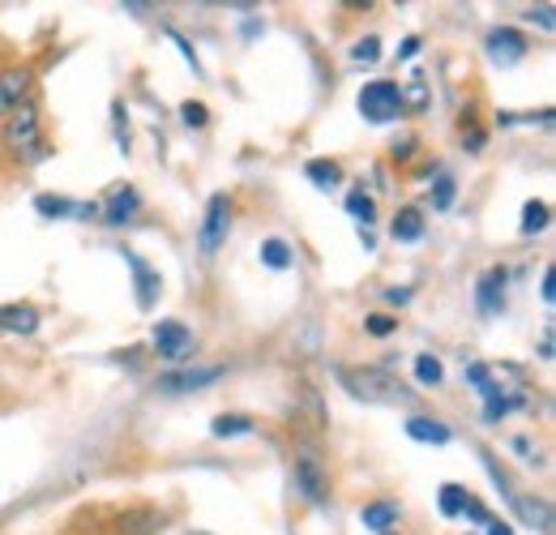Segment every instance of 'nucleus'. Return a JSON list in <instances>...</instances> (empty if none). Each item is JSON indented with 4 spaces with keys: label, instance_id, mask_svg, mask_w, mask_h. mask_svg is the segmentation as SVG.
I'll use <instances>...</instances> for the list:
<instances>
[{
    "label": "nucleus",
    "instance_id": "f257e3e1",
    "mask_svg": "<svg viewBox=\"0 0 556 535\" xmlns=\"http://www.w3.org/2000/svg\"><path fill=\"white\" fill-rule=\"evenodd\" d=\"M4 146H9L13 159H26V163L48 154L43 134H39V112H35L30 103H22V108L9 116V125H4Z\"/></svg>",
    "mask_w": 556,
    "mask_h": 535
},
{
    "label": "nucleus",
    "instance_id": "f03ea898",
    "mask_svg": "<svg viewBox=\"0 0 556 535\" xmlns=\"http://www.w3.org/2000/svg\"><path fill=\"white\" fill-rule=\"evenodd\" d=\"M355 108H359V116H364L368 125H390V121L403 116V90H399V82L377 77V82H368V86L359 90Z\"/></svg>",
    "mask_w": 556,
    "mask_h": 535
},
{
    "label": "nucleus",
    "instance_id": "7ed1b4c3",
    "mask_svg": "<svg viewBox=\"0 0 556 535\" xmlns=\"http://www.w3.org/2000/svg\"><path fill=\"white\" fill-rule=\"evenodd\" d=\"M351 386V395L355 399H368V402H412V390H403V382L399 377H390V373H381V369H364V373H348L343 377Z\"/></svg>",
    "mask_w": 556,
    "mask_h": 535
},
{
    "label": "nucleus",
    "instance_id": "20e7f679",
    "mask_svg": "<svg viewBox=\"0 0 556 535\" xmlns=\"http://www.w3.org/2000/svg\"><path fill=\"white\" fill-rule=\"evenodd\" d=\"M227 232H231V198H227V194H214V198L206 201V219H202V227H198V245H202L206 258H214V253L223 249Z\"/></svg>",
    "mask_w": 556,
    "mask_h": 535
},
{
    "label": "nucleus",
    "instance_id": "39448f33",
    "mask_svg": "<svg viewBox=\"0 0 556 535\" xmlns=\"http://www.w3.org/2000/svg\"><path fill=\"white\" fill-rule=\"evenodd\" d=\"M193 331L185 326V322H159L154 326V351H159V360H167V364H185L189 356H193Z\"/></svg>",
    "mask_w": 556,
    "mask_h": 535
},
{
    "label": "nucleus",
    "instance_id": "423d86ee",
    "mask_svg": "<svg viewBox=\"0 0 556 535\" xmlns=\"http://www.w3.org/2000/svg\"><path fill=\"white\" fill-rule=\"evenodd\" d=\"M295 488H300L313 506H321V501L330 497V475H326V468H321V459L308 455V450L295 459Z\"/></svg>",
    "mask_w": 556,
    "mask_h": 535
},
{
    "label": "nucleus",
    "instance_id": "0eeeda50",
    "mask_svg": "<svg viewBox=\"0 0 556 535\" xmlns=\"http://www.w3.org/2000/svg\"><path fill=\"white\" fill-rule=\"evenodd\" d=\"M488 61L501 69L518 65L522 57H527V39H522V30H514V26H496L492 35H488Z\"/></svg>",
    "mask_w": 556,
    "mask_h": 535
},
{
    "label": "nucleus",
    "instance_id": "6e6552de",
    "mask_svg": "<svg viewBox=\"0 0 556 535\" xmlns=\"http://www.w3.org/2000/svg\"><path fill=\"white\" fill-rule=\"evenodd\" d=\"M30 86H35V73L30 69H0V121L13 116L26 103Z\"/></svg>",
    "mask_w": 556,
    "mask_h": 535
},
{
    "label": "nucleus",
    "instance_id": "1a4fd4ad",
    "mask_svg": "<svg viewBox=\"0 0 556 535\" xmlns=\"http://www.w3.org/2000/svg\"><path fill=\"white\" fill-rule=\"evenodd\" d=\"M227 369L223 364H210V369H189V373H163L159 377V390L163 395H189V390H206L223 377Z\"/></svg>",
    "mask_w": 556,
    "mask_h": 535
},
{
    "label": "nucleus",
    "instance_id": "9d476101",
    "mask_svg": "<svg viewBox=\"0 0 556 535\" xmlns=\"http://www.w3.org/2000/svg\"><path fill=\"white\" fill-rule=\"evenodd\" d=\"M505 270H488L484 278L476 283V304H480V313H501V304H505Z\"/></svg>",
    "mask_w": 556,
    "mask_h": 535
},
{
    "label": "nucleus",
    "instance_id": "9b49d317",
    "mask_svg": "<svg viewBox=\"0 0 556 535\" xmlns=\"http://www.w3.org/2000/svg\"><path fill=\"white\" fill-rule=\"evenodd\" d=\"M138 206H141V198H138V189H116L112 198L99 206V214H103V223H112V227H121V223H129L134 214H138Z\"/></svg>",
    "mask_w": 556,
    "mask_h": 535
},
{
    "label": "nucleus",
    "instance_id": "f8f14e48",
    "mask_svg": "<svg viewBox=\"0 0 556 535\" xmlns=\"http://www.w3.org/2000/svg\"><path fill=\"white\" fill-rule=\"evenodd\" d=\"M0 331L4 335H35L39 331V309L35 304H4L0 309Z\"/></svg>",
    "mask_w": 556,
    "mask_h": 535
},
{
    "label": "nucleus",
    "instance_id": "ddd939ff",
    "mask_svg": "<svg viewBox=\"0 0 556 535\" xmlns=\"http://www.w3.org/2000/svg\"><path fill=\"white\" fill-rule=\"evenodd\" d=\"M403 519V510H399V501H368L364 510H359V523L368 527V532L377 535H390V527Z\"/></svg>",
    "mask_w": 556,
    "mask_h": 535
},
{
    "label": "nucleus",
    "instance_id": "4468645a",
    "mask_svg": "<svg viewBox=\"0 0 556 535\" xmlns=\"http://www.w3.org/2000/svg\"><path fill=\"white\" fill-rule=\"evenodd\" d=\"M407 437H412V441H428V446H445L454 433H450L441 420H432V415H412V420H407Z\"/></svg>",
    "mask_w": 556,
    "mask_h": 535
},
{
    "label": "nucleus",
    "instance_id": "2eb2a0df",
    "mask_svg": "<svg viewBox=\"0 0 556 535\" xmlns=\"http://www.w3.org/2000/svg\"><path fill=\"white\" fill-rule=\"evenodd\" d=\"M514 514H518L527 527H535V532H548V523H553L548 501H535V497H514Z\"/></svg>",
    "mask_w": 556,
    "mask_h": 535
},
{
    "label": "nucleus",
    "instance_id": "dca6fc26",
    "mask_svg": "<svg viewBox=\"0 0 556 535\" xmlns=\"http://www.w3.org/2000/svg\"><path fill=\"white\" fill-rule=\"evenodd\" d=\"M125 258H129V266L138 274V309H154V300H159V274L146 266L141 258H134V253H125Z\"/></svg>",
    "mask_w": 556,
    "mask_h": 535
},
{
    "label": "nucleus",
    "instance_id": "f3484780",
    "mask_svg": "<svg viewBox=\"0 0 556 535\" xmlns=\"http://www.w3.org/2000/svg\"><path fill=\"white\" fill-rule=\"evenodd\" d=\"M304 176H308L317 189H334V185L343 181V172H339L334 159H308V163H304Z\"/></svg>",
    "mask_w": 556,
    "mask_h": 535
},
{
    "label": "nucleus",
    "instance_id": "a211bd4d",
    "mask_svg": "<svg viewBox=\"0 0 556 535\" xmlns=\"http://www.w3.org/2000/svg\"><path fill=\"white\" fill-rule=\"evenodd\" d=\"M548 219H553L548 201H527L522 206V236H540L548 227Z\"/></svg>",
    "mask_w": 556,
    "mask_h": 535
},
{
    "label": "nucleus",
    "instance_id": "6ab92c4d",
    "mask_svg": "<svg viewBox=\"0 0 556 535\" xmlns=\"http://www.w3.org/2000/svg\"><path fill=\"white\" fill-rule=\"evenodd\" d=\"M210 433H214V437H244V433H253V420L240 415V411H231V415L210 420Z\"/></svg>",
    "mask_w": 556,
    "mask_h": 535
},
{
    "label": "nucleus",
    "instance_id": "aec40b11",
    "mask_svg": "<svg viewBox=\"0 0 556 535\" xmlns=\"http://www.w3.org/2000/svg\"><path fill=\"white\" fill-rule=\"evenodd\" d=\"M390 232H394V240H419V236H424V214L412 210V206H407V210H399V219H394V227H390Z\"/></svg>",
    "mask_w": 556,
    "mask_h": 535
},
{
    "label": "nucleus",
    "instance_id": "412c9836",
    "mask_svg": "<svg viewBox=\"0 0 556 535\" xmlns=\"http://www.w3.org/2000/svg\"><path fill=\"white\" fill-rule=\"evenodd\" d=\"M467 501H471V493H467L463 484H445L437 506H441V514H445V519H458V514L467 510Z\"/></svg>",
    "mask_w": 556,
    "mask_h": 535
},
{
    "label": "nucleus",
    "instance_id": "4be33fe9",
    "mask_svg": "<svg viewBox=\"0 0 556 535\" xmlns=\"http://www.w3.org/2000/svg\"><path fill=\"white\" fill-rule=\"evenodd\" d=\"M348 214L355 219V223H364V227L377 223V206H372V198H368L364 189H351L348 194Z\"/></svg>",
    "mask_w": 556,
    "mask_h": 535
},
{
    "label": "nucleus",
    "instance_id": "5701e85b",
    "mask_svg": "<svg viewBox=\"0 0 556 535\" xmlns=\"http://www.w3.org/2000/svg\"><path fill=\"white\" fill-rule=\"evenodd\" d=\"M262 262H266L270 270H287L291 266V245L278 240V236H270V240L262 245Z\"/></svg>",
    "mask_w": 556,
    "mask_h": 535
},
{
    "label": "nucleus",
    "instance_id": "b1692460",
    "mask_svg": "<svg viewBox=\"0 0 556 535\" xmlns=\"http://www.w3.org/2000/svg\"><path fill=\"white\" fill-rule=\"evenodd\" d=\"M416 377L419 386H441L445 382V369H441L437 356H416Z\"/></svg>",
    "mask_w": 556,
    "mask_h": 535
},
{
    "label": "nucleus",
    "instance_id": "393cba45",
    "mask_svg": "<svg viewBox=\"0 0 556 535\" xmlns=\"http://www.w3.org/2000/svg\"><path fill=\"white\" fill-rule=\"evenodd\" d=\"M351 61H355V65H377V61H381V39H377V35L359 39V43L351 48Z\"/></svg>",
    "mask_w": 556,
    "mask_h": 535
},
{
    "label": "nucleus",
    "instance_id": "a878e982",
    "mask_svg": "<svg viewBox=\"0 0 556 535\" xmlns=\"http://www.w3.org/2000/svg\"><path fill=\"white\" fill-rule=\"evenodd\" d=\"M154 527H159L154 514H129V519H121V532L125 535H150Z\"/></svg>",
    "mask_w": 556,
    "mask_h": 535
},
{
    "label": "nucleus",
    "instance_id": "bb28decb",
    "mask_svg": "<svg viewBox=\"0 0 556 535\" xmlns=\"http://www.w3.org/2000/svg\"><path fill=\"white\" fill-rule=\"evenodd\" d=\"M364 331H368L372 338H386L399 331V318H390V313H372V318L364 322Z\"/></svg>",
    "mask_w": 556,
    "mask_h": 535
},
{
    "label": "nucleus",
    "instance_id": "cd10ccee",
    "mask_svg": "<svg viewBox=\"0 0 556 535\" xmlns=\"http://www.w3.org/2000/svg\"><path fill=\"white\" fill-rule=\"evenodd\" d=\"M180 121H185L189 129H202V125H206V121H210L206 103H193V99H189V103L180 108Z\"/></svg>",
    "mask_w": 556,
    "mask_h": 535
},
{
    "label": "nucleus",
    "instance_id": "c85d7f7f",
    "mask_svg": "<svg viewBox=\"0 0 556 535\" xmlns=\"http://www.w3.org/2000/svg\"><path fill=\"white\" fill-rule=\"evenodd\" d=\"M407 99H412L416 108H428V82H424V73H412V86H407V95H403V108H407Z\"/></svg>",
    "mask_w": 556,
    "mask_h": 535
},
{
    "label": "nucleus",
    "instance_id": "c756f323",
    "mask_svg": "<svg viewBox=\"0 0 556 535\" xmlns=\"http://www.w3.org/2000/svg\"><path fill=\"white\" fill-rule=\"evenodd\" d=\"M450 201H454V181H450V176H437V189H432V206H437V210H445Z\"/></svg>",
    "mask_w": 556,
    "mask_h": 535
},
{
    "label": "nucleus",
    "instance_id": "7c9ffc66",
    "mask_svg": "<svg viewBox=\"0 0 556 535\" xmlns=\"http://www.w3.org/2000/svg\"><path fill=\"white\" fill-rule=\"evenodd\" d=\"M527 22H540V26H544V30H553V4H540V9H531V13H527Z\"/></svg>",
    "mask_w": 556,
    "mask_h": 535
},
{
    "label": "nucleus",
    "instance_id": "2f4dec72",
    "mask_svg": "<svg viewBox=\"0 0 556 535\" xmlns=\"http://www.w3.org/2000/svg\"><path fill=\"white\" fill-rule=\"evenodd\" d=\"M416 52H419V39H416V35H412V39H403V48H399V57H403V61H412Z\"/></svg>",
    "mask_w": 556,
    "mask_h": 535
},
{
    "label": "nucleus",
    "instance_id": "473e14b6",
    "mask_svg": "<svg viewBox=\"0 0 556 535\" xmlns=\"http://www.w3.org/2000/svg\"><path fill=\"white\" fill-rule=\"evenodd\" d=\"M412 154H416V141H412V137H407V141H399V146H394V159H412Z\"/></svg>",
    "mask_w": 556,
    "mask_h": 535
},
{
    "label": "nucleus",
    "instance_id": "72a5a7b5",
    "mask_svg": "<svg viewBox=\"0 0 556 535\" xmlns=\"http://www.w3.org/2000/svg\"><path fill=\"white\" fill-rule=\"evenodd\" d=\"M556 300V287H553V266L544 270V304H553Z\"/></svg>",
    "mask_w": 556,
    "mask_h": 535
},
{
    "label": "nucleus",
    "instance_id": "f704fd0d",
    "mask_svg": "<svg viewBox=\"0 0 556 535\" xmlns=\"http://www.w3.org/2000/svg\"><path fill=\"white\" fill-rule=\"evenodd\" d=\"M488 535H514V527L501 523V519H488Z\"/></svg>",
    "mask_w": 556,
    "mask_h": 535
},
{
    "label": "nucleus",
    "instance_id": "c9c22d12",
    "mask_svg": "<svg viewBox=\"0 0 556 535\" xmlns=\"http://www.w3.org/2000/svg\"><path fill=\"white\" fill-rule=\"evenodd\" d=\"M386 300H394V304H407V300H412V291H407V287H403V291H399V287H390V291H386Z\"/></svg>",
    "mask_w": 556,
    "mask_h": 535
},
{
    "label": "nucleus",
    "instance_id": "e433bc0d",
    "mask_svg": "<svg viewBox=\"0 0 556 535\" xmlns=\"http://www.w3.org/2000/svg\"><path fill=\"white\" fill-rule=\"evenodd\" d=\"M540 356L553 360V331H544V343H540Z\"/></svg>",
    "mask_w": 556,
    "mask_h": 535
},
{
    "label": "nucleus",
    "instance_id": "4c0bfd02",
    "mask_svg": "<svg viewBox=\"0 0 556 535\" xmlns=\"http://www.w3.org/2000/svg\"><path fill=\"white\" fill-rule=\"evenodd\" d=\"M514 450H518L522 459H531V441H527V437H518V441H514Z\"/></svg>",
    "mask_w": 556,
    "mask_h": 535
}]
</instances>
